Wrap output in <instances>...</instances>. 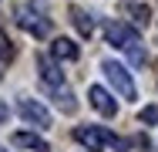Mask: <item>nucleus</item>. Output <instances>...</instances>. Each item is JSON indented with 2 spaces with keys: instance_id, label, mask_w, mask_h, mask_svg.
I'll return each mask as SVG.
<instances>
[{
  "instance_id": "10",
  "label": "nucleus",
  "mask_w": 158,
  "mask_h": 152,
  "mask_svg": "<svg viewBox=\"0 0 158 152\" xmlns=\"http://www.w3.org/2000/svg\"><path fill=\"white\" fill-rule=\"evenodd\" d=\"M71 14H74V24H77V30H81L84 37H91V30H94V24H91V14H84L81 7H74Z\"/></svg>"
},
{
  "instance_id": "14",
  "label": "nucleus",
  "mask_w": 158,
  "mask_h": 152,
  "mask_svg": "<svg viewBox=\"0 0 158 152\" xmlns=\"http://www.w3.org/2000/svg\"><path fill=\"white\" fill-rule=\"evenodd\" d=\"M138 118L145 122V125H155V122H158V105H148V108H141V115H138Z\"/></svg>"
},
{
  "instance_id": "8",
  "label": "nucleus",
  "mask_w": 158,
  "mask_h": 152,
  "mask_svg": "<svg viewBox=\"0 0 158 152\" xmlns=\"http://www.w3.org/2000/svg\"><path fill=\"white\" fill-rule=\"evenodd\" d=\"M10 142L14 145H20V149H34V152H51V145L40 139V135H34V132H14L10 135Z\"/></svg>"
},
{
  "instance_id": "16",
  "label": "nucleus",
  "mask_w": 158,
  "mask_h": 152,
  "mask_svg": "<svg viewBox=\"0 0 158 152\" xmlns=\"http://www.w3.org/2000/svg\"><path fill=\"white\" fill-rule=\"evenodd\" d=\"M3 118H7V105L0 101V125H3Z\"/></svg>"
},
{
  "instance_id": "9",
  "label": "nucleus",
  "mask_w": 158,
  "mask_h": 152,
  "mask_svg": "<svg viewBox=\"0 0 158 152\" xmlns=\"http://www.w3.org/2000/svg\"><path fill=\"white\" fill-rule=\"evenodd\" d=\"M51 54H54L57 61H77L81 51H77V44H74L71 37H57V41L51 44Z\"/></svg>"
},
{
  "instance_id": "13",
  "label": "nucleus",
  "mask_w": 158,
  "mask_h": 152,
  "mask_svg": "<svg viewBox=\"0 0 158 152\" xmlns=\"http://www.w3.org/2000/svg\"><path fill=\"white\" fill-rule=\"evenodd\" d=\"M54 95H57V105H61L64 112H74V108H77V101L71 98V91H61V88H54Z\"/></svg>"
},
{
  "instance_id": "1",
  "label": "nucleus",
  "mask_w": 158,
  "mask_h": 152,
  "mask_svg": "<svg viewBox=\"0 0 158 152\" xmlns=\"http://www.w3.org/2000/svg\"><path fill=\"white\" fill-rule=\"evenodd\" d=\"M74 139L81 142V145H88L91 152H101L108 149V145H121L108 128H101V125H81V128H74Z\"/></svg>"
},
{
  "instance_id": "6",
  "label": "nucleus",
  "mask_w": 158,
  "mask_h": 152,
  "mask_svg": "<svg viewBox=\"0 0 158 152\" xmlns=\"http://www.w3.org/2000/svg\"><path fill=\"white\" fill-rule=\"evenodd\" d=\"M88 101L94 105L101 115H108V118H111V115L118 112V101L111 98V91H104L101 85H91V88H88Z\"/></svg>"
},
{
  "instance_id": "12",
  "label": "nucleus",
  "mask_w": 158,
  "mask_h": 152,
  "mask_svg": "<svg viewBox=\"0 0 158 152\" xmlns=\"http://www.w3.org/2000/svg\"><path fill=\"white\" fill-rule=\"evenodd\" d=\"M128 14H131V17H135V24H141V27H145V24H148V17H152V10H148L145 3H131V7H128Z\"/></svg>"
},
{
  "instance_id": "15",
  "label": "nucleus",
  "mask_w": 158,
  "mask_h": 152,
  "mask_svg": "<svg viewBox=\"0 0 158 152\" xmlns=\"http://www.w3.org/2000/svg\"><path fill=\"white\" fill-rule=\"evenodd\" d=\"M128 54H131V61H135V64H145V61H148L145 47H138V44H131V47H128Z\"/></svg>"
},
{
  "instance_id": "4",
  "label": "nucleus",
  "mask_w": 158,
  "mask_h": 152,
  "mask_svg": "<svg viewBox=\"0 0 158 152\" xmlns=\"http://www.w3.org/2000/svg\"><path fill=\"white\" fill-rule=\"evenodd\" d=\"M17 112L31 122V125H37V128H47V125H51V112H47L40 101H34V98H20V101H17Z\"/></svg>"
},
{
  "instance_id": "7",
  "label": "nucleus",
  "mask_w": 158,
  "mask_h": 152,
  "mask_svg": "<svg viewBox=\"0 0 158 152\" xmlns=\"http://www.w3.org/2000/svg\"><path fill=\"white\" fill-rule=\"evenodd\" d=\"M37 71H40V81H44L47 88H61L64 85V71L51 58H37Z\"/></svg>"
},
{
  "instance_id": "5",
  "label": "nucleus",
  "mask_w": 158,
  "mask_h": 152,
  "mask_svg": "<svg viewBox=\"0 0 158 152\" xmlns=\"http://www.w3.org/2000/svg\"><path fill=\"white\" fill-rule=\"evenodd\" d=\"M17 24L34 37H47L51 34V20H44L40 14H31V10H17Z\"/></svg>"
},
{
  "instance_id": "11",
  "label": "nucleus",
  "mask_w": 158,
  "mask_h": 152,
  "mask_svg": "<svg viewBox=\"0 0 158 152\" xmlns=\"http://www.w3.org/2000/svg\"><path fill=\"white\" fill-rule=\"evenodd\" d=\"M14 61V44L0 34V71H7V64Z\"/></svg>"
},
{
  "instance_id": "3",
  "label": "nucleus",
  "mask_w": 158,
  "mask_h": 152,
  "mask_svg": "<svg viewBox=\"0 0 158 152\" xmlns=\"http://www.w3.org/2000/svg\"><path fill=\"white\" fill-rule=\"evenodd\" d=\"M104 37H108V44H114V47H131V44H138V30L125 24V20H108L104 24Z\"/></svg>"
},
{
  "instance_id": "2",
  "label": "nucleus",
  "mask_w": 158,
  "mask_h": 152,
  "mask_svg": "<svg viewBox=\"0 0 158 152\" xmlns=\"http://www.w3.org/2000/svg\"><path fill=\"white\" fill-rule=\"evenodd\" d=\"M101 71H104V78L111 81V88L118 91L121 98H128V101L135 98V81H131V74H128L125 64H118V61H104Z\"/></svg>"
}]
</instances>
